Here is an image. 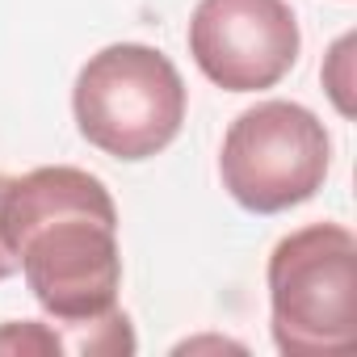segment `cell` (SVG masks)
<instances>
[{
  "label": "cell",
  "instance_id": "4",
  "mask_svg": "<svg viewBox=\"0 0 357 357\" xmlns=\"http://www.w3.org/2000/svg\"><path fill=\"white\" fill-rule=\"evenodd\" d=\"M332 139L298 101H261L244 109L219 151L223 190L252 215H282L324 190Z\"/></svg>",
  "mask_w": 357,
  "mask_h": 357
},
{
  "label": "cell",
  "instance_id": "8",
  "mask_svg": "<svg viewBox=\"0 0 357 357\" xmlns=\"http://www.w3.org/2000/svg\"><path fill=\"white\" fill-rule=\"evenodd\" d=\"M0 353H9V357H51V353H63V344H59L51 324L22 319V324L0 328Z\"/></svg>",
  "mask_w": 357,
  "mask_h": 357
},
{
  "label": "cell",
  "instance_id": "2",
  "mask_svg": "<svg viewBox=\"0 0 357 357\" xmlns=\"http://www.w3.org/2000/svg\"><path fill=\"white\" fill-rule=\"evenodd\" d=\"M185 80L176 63L143 43H114L97 51L72 89L80 135L114 160L160 155L185 122Z\"/></svg>",
  "mask_w": 357,
  "mask_h": 357
},
{
  "label": "cell",
  "instance_id": "6",
  "mask_svg": "<svg viewBox=\"0 0 357 357\" xmlns=\"http://www.w3.org/2000/svg\"><path fill=\"white\" fill-rule=\"evenodd\" d=\"M63 353L72 357H130L139 349L135 340V328H130V315L109 307L105 315H93V319H76V324H51Z\"/></svg>",
  "mask_w": 357,
  "mask_h": 357
},
{
  "label": "cell",
  "instance_id": "3",
  "mask_svg": "<svg viewBox=\"0 0 357 357\" xmlns=\"http://www.w3.org/2000/svg\"><path fill=\"white\" fill-rule=\"evenodd\" d=\"M269 319L286 357L340 353L357 340V240L340 223H311L269 252Z\"/></svg>",
  "mask_w": 357,
  "mask_h": 357
},
{
  "label": "cell",
  "instance_id": "7",
  "mask_svg": "<svg viewBox=\"0 0 357 357\" xmlns=\"http://www.w3.org/2000/svg\"><path fill=\"white\" fill-rule=\"evenodd\" d=\"M353 51H357V34H340L332 43V51H328V59H324V89H328V97H332V105H336L340 118L357 114V101H353V93H357Z\"/></svg>",
  "mask_w": 357,
  "mask_h": 357
},
{
  "label": "cell",
  "instance_id": "1",
  "mask_svg": "<svg viewBox=\"0 0 357 357\" xmlns=\"http://www.w3.org/2000/svg\"><path fill=\"white\" fill-rule=\"evenodd\" d=\"M0 231L30 294L55 324L118 307V206L93 172L47 164L26 176H5Z\"/></svg>",
  "mask_w": 357,
  "mask_h": 357
},
{
  "label": "cell",
  "instance_id": "9",
  "mask_svg": "<svg viewBox=\"0 0 357 357\" xmlns=\"http://www.w3.org/2000/svg\"><path fill=\"white\" fill-rule=\"evenodd\" d=\"M198 349H236V353H244V344H236V340H219V336H202V340L176 344V353H198Z\"/></svg>",
  "mask_w": 357,
  "mask_h": 357
},
{
  "label": "cell",
  "instance_id": "10",
  "mask_svg": "<svg viewBox=\"0 0 357 357\" xmlns=\"http://www.w3.org/2000/svg\"><path fill=\"white\" fill-rule=\"evenodd\" d=\"M0 190H5V176H0ZM17 273V257L9 252V244H5V231H0V282L5 278H13Z\"/></svg>",
  "mask_w": 357,
  "mask_h": 357
},
{
  "label": "cell",
  "instance_id": "5",
  "mask_svg": "<svg viewBox=\"0 0 357 357\" xmlns=\"http://www.w3.org/2000/svg\"><path fill=\"white\" fill-rule=\"evenodd\" d=\"M298 22L286 0H198L190 17V55L198 72L227 93L273 89L298 63Z\"/></svg>",
  "mask_w": 357,
  "mask_h": 357
}]
</instances>
